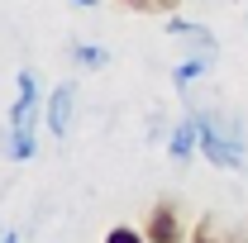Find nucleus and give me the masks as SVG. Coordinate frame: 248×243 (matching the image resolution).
I'll return each instance as SVG.
<instances>
[{"instance_id":"nucleus-1","label":"nucleus","mask_w":248,"mask_h":243,"mask_svg":"<svg viewBox=\"0 0 248 243\" xmlns=\"http://www.w3.org/2000/svg\"><path fill=\"white\" fill-rule=\"evenodd\" d=\"M15 105H10V157L15 162H29L38 148V81L33 72H19L15 81Z\"/></svg>"},{"instance_id":"nucleus-2","label":"nucleus","mask_w":248,"mask_h":243,"mask_svg":"<svg viewBox=\"0 0 248 243\" xmlns=\"http://www.w3.org/2000/svg\"><path fill=\"white\" fill-rule=\"evenodd\" d=\"M196 120H201V157L224 167V172H239L244 167V134H239V124L219 120L210 110H196Z\"/></svg>"},{"instance_id":"nucleus-3","label":"nucleus","mask_w":248,"mask_h":243,"mask_svg":"<svg viewBox=\"0 0 248 243\" xmlns=\"http://www.w3.org/2000/svg\"><path fill=\"white\" fill-rule=\"evenodd\" d=\"M72 115H77V81H62L48 91V134L67 138L72 134Z\"/></svg>"},{"instance_id":"nucleus-4","label":"nucleus","mask_w":248,"mask_h":243,"mask_svg":"<svg viewBox=\"0 0 248 243\" xmlns=\"http://www.w3.org/2000/svg\"><path fill=\"white\" fill-rule=\"evenodd\" d=\"M167 38H182V43H191V53H205V58L219 53V38L205 24H191V19H167Z\"/></svg>"},{"instance_id":"nucleus-5","label":"nucleus","mask_w":248,"mask_h":243,"mask_svg":"<svg viewBox=\"0 0 248 243\" xmlns=\"http://www.w3.org/2000/svg\"><path fill=\"white\" fill-rule=\"evenodd\" d=\"M153 243H182V214H177V205L172 200H162V205H153V214H148V229H143Z\"/></svg>"},{"instance_id":"nucleus-6","label":"nucleus","mask_w":248,"mask_h":243,"mask_svg":"<svg viewBox=\"0 0 248 243\" xmlns=\"http://www.w3.org/2000/svg\"><path fill=\"white\" fill-rule=\"evenodd\" d=\"M196 148H201V120H196V110H186V120L177 124V134H172V157H177V162H191Z\"/></svg>"},{"instance_id":"nucleus-7","label":"nucleus","mask_w":248,"mask_h":243,"mask_svg":"<svg viewBox=\"0 0 248 243\" xmlns=\"http://www.w3.org/2000/svg\"><path fill=\"white\" fill-rule=\"evenodd\" d=\"M210 62H215V58H205V53H191V58H186L182 67L172 72V81H177V86H191L196 76H205V72H210Z\"/></svg>"},{"instance_id":"nucleus-8","label":"nucleus","mask_w":248,"mask_h":243,"mask_svg":"<svg viewBox=\"0 0 248 243\" xmlns=\"http://www.w3.org/2000/svg\"><path fill=\"white\" fill-rule=\"evenodd\" d=\"M72 58L81 62V67H86V72H100V67H105V48H95V43H72Z\"/></svg>"},{"instance_id":"nucleus-9","label":"nucleus","mask_w":248,"mask_h":243,"mask_svg":"<svg viewBox=\"0 0 248 243\" xmlns=\"http://www.w3.org/2000/svg\"><path fill=\"white\" fill-rule=\"evenodd\" d=\"M124 5H134V10H143V15H172V10H177V0H124Z\"/></svg>"},{"instance_id":"nucleus-10","label":"nucleus","mask_w":248,"mask_h":243,"mask_svg":"<svg viewBox=\"0 0 248 243\" xmlns=\"http://www.w3.org/2000/svg\"><path fill=\"white\" fill-rule=\"evenodd\" d=\"M191 243H224V239H219V229H215V219H210V214H205V219L196 224V234H191Z\"/></svg>"},{"instance_id":"nucleus-11","label":"nucleus","mask_w":248,"mask_h":243,"mask_svg":"<svg viewBox=\"0 0 248 243\" xmlns=\"http://www.w3.org/2000/svg\"><path fill=\"white\" fill-rule=\"evenodd\" d=\"M105 243H153L148 234H134V229H124V224H115L110 234H105Z\"/></svg>"},{"instance_id":"nucleus-12","label":"nucleus","mask_w":248,"mask_h":243,"mask_svg":"<svg viewBox=\"0 0 248 243\" xmlns=\"http://www.w3.org/2000/svg\"><path fill=\"white\" fill-rule=\"evenodd\" d=\"M0 243H19V239H15V234H5V239H0Z\"/></svg>"},{"instance_id":"nucleus-13","label":"nucleus","mask_w":248,"mask_h":243,"mask_svg":"<svg viewBox=\"0 0 248 243\" xmlns=\"http://www.w3.org/2000/svg\"><path fill=\"white\" fill-rule=\"evenodd\" d=\"M72 5H95V0H72Z\"/></svg>"}]
</instances>
